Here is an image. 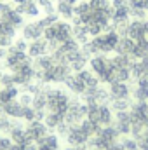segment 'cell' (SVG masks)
Wrapping results in <instances>:
<instances>
[{
	"mask_svg": "<svg viewBox=\"0 0 148 150\" xmlns=\"http://www.w3.org/2000/svg\"><path fill=\"white\" fill-rule=\"evenodd\" d=\"M45 96H47V108H45L47 112L65 115L70 105V94L65 89L45 86Z\"/></svg>",
	"mask_w": 148,
	"mask_h": 150,
	"instance_id": "obj_1",
	"label": "cell"
},
{
	"mask_svg": "<svg viewBox=\"0 0 148 150\" xmlns=\"http://www.w3.org/2000/svg\"><path fill=\"white\" fill-rule=\"evenodd\" d=\"M89 70L99 79L101 84L113 82V65H111L110 56L106 54H94L89 59Z\"/></svg>",
	"mask_w": 148,
	"mask_h": 150,
	"instance_id": "obj_2",
	"label": "cell"
},
{
	"mask_svg": "<svg viewBox=\"0 0 148 150\" xmlns=\"http://www.w3.org/2000/svg\"><path fill=\"white\" fill-rule=\"evenodd\" d=\"M118 38H120V35L115 30L103 32L98 37H91L89 45L92 49V54H110V52H115V47L118 44Z\"/></svg>",
	"mask_w": 148,
	"mask_h": 150,
	"instance_id": "obj_3",
	"label": "cell"
},
{
	"mask_svg": "<svg viewBox=\"0 0 148 150\" xmlns=\"http://www.w3.org/2000/svg\"><path fill=\"white\" fill-rule=\"evenodd\" d=\"M72 30H73V25L70 21H65V19H59L58 23H54L52 26L45 28L44 30V35L42 37L45 38L47 42H54V44H63L66 40H70L72 37Z\"/></svg>",
	"mask_w": 148,
	"mask_h": 150,
	"instance_id": "obj_4",
	"label": "cell"
},
{
	"mask_svg": "<svg viewBox=\"0 0 148 150\" xmlns=\"http://www.w3.org/2000/svg\"><path fill=\"white\" fill-rule=\"evenodd\" d=\"M32 63H33V59L28 56V52L18 51V49H14L12 45L7 47V56H5L4 67H5L9 72H14L16 68L23 67V65H32Z\"/></svg>",
	"mask_w": 148,
	"mask_h": 150,
	"instance_id": "obj_5",
	"label": "cell"
},
{
	"mask_svg": "<svg viewBox=\"0 0 148 150\" xmlns=\"http://www.w3.org/2000/svg\"><path fill=\"white\" fill-rule=\"evenodd\" d=\"M111 126L118 131L120 136H129L131 134V126H132L129 110H125V112H115Z\"/></svg>",
	"mask_w": 148,
	"mask_h": 150,
	"instance_id": "obj_6",
	"label": "cell"
},
{
	"mask_svg": "<svg viewBox=\"0 0 148 150\" xmlns=\"http://www.w3.org/2000/svg\"><path fill=\"white\" fill-rule=\"evenodd\" d=\"M108 93H110V101L111 100H127L131 98L132 86L129 82H111L108 84Z\"/></svg>",
	"mask_w": 148,
	"mask_h": 150,
	"instance_id": "obj_7",
	"label": "cell"
},
{
	"mask_svg": "<svg viewBox=\"0 0 148 150\" xmlns=\"http://www.w3.org/2000/svg\"><path fill=\"white\" fill-rule=\"evenodd\" d=\"M25 131H26L28 138L37 143L40 138H44V136L49 133V127L44 124V120H32V122H26Z\"/></svg>",
	"mask_w": 148,
	"mask_h": 150,
	"instance_id": "obj_8",
	"label": "cell"
},
{
	"mask_svg": "<svg viewBox=\"0 0 148 150\" xmlns=\"http://www.w3.org/2000/svg\"><path fill=\"white\" fill-rule=\"evenodd\" d=\"M66 143L70 145V147H84V145H87V142L91 140L84 131H82V127L80 126H72L70 129H68V133H66Z\"/></svg>",
	"mask_w": 148,
	"mask_h": 150,
	"instance_id": "obj_9",
	"label": "cell"
},
{
	"mask_svg": "<svg viewBox=\"0 0 148 150\" xmlns=\"http://www.w3.org/2000/svg\"><path fill=\"white\" fill-rule=\"evenodd\" d=\"M14 11L19 12L23 18L26 16V18H30V19H37L38 16L42 14L37 0H28V2H25V4H21V5H14Z\"/></svg>",
	"mask_w": 148,
	"mask_h": 150,
	"instance_id": "obj_10",
	"label": "cell"
},
{
	"mask_svg": "<svg viewBox=\"0 0 148 150\" xmlns=\"http://www.w3.org/2000/svg\"><path fill=\"white\" fill-rule=\"evenodd\" d=\"M42 35H44V30L38 26L37 21H28V23H25L21 26V37L25 38V40H28V42L42 38Z\"/></svg>",
	"mask_w": 148,
	"mask_h": 150,
	"instance_id": "obj_11",
	"label": "cell"
},
{
	"mask_svg": "<svg viewBox=\"0 0 148 150\" xmlns=\"http://www.w3.org/2000/svg\"><path fill=\"white\" fill-rule=\"evenodd\" d=\"M28 56L32 59H37L44 54H49V49H47V40L42 37V38H37V40H32L28 42Z\"/></svg>",
	"mask_w": 148,
	"mask_h": 150,
	"instance_id": "obj_12",
	"label": "cell"
},
{
	"mask_svg": "<svg viewBox=\"0 0 148 150\" xmlns=\"http://www.w3.org/2000/svg\"><path fill=\"white\" fill-rule=\"evenodd\" d=\"M131 96L134 98V101H148V79L134 80Z\"/></svg>",
	"mask_w": 148,
	"mask_h": 150,
	"instance_id": "obj_13",
	"label": "cell"
},
{
	"mask_svg": "<svg viewBox=\"0 0 148 150\" xmlns=\"http://www.w3.org/2000/svg\"><path fill=\"white\" fill-rule=\"evenodd\" d=\"M127 37L132 38L134 42L147 40V37H145V28H143V21L141 19H131V23L127 26Z\"/></svg>",
	"mask_w": 148,
	"mask_h": 150,
	"instance_id": "obj_14",
	"label": "cell"
},
{
	"mask_svg": "<svg viewBox=\"0 0 148 150\" xmlns=\"http://www.w3.org/2000/svg\"><path fill=\"white\" fill-rule=\"evenodd\" d=\"M92 9H91V5H89V2L87 0H80L77 5L73 7V16H77L80 21H82V25H85L91 18H92Z\"/></svg>",
	"mask_w": 148,
	"mask_h": 150,
	"instance_id": "obj_15",
	"label": "cell"
},
{
	"mask_svg": "<svg viewBox=\"0 0 148 150\" xmlns=\"http://www.w3.org/2000/svg\"><path fill=\"white\" fill-rule=\"evenodd\" d=\"M113 115L115 112L111 110L110 105H98V115H96V122L103 127V126H111L113 122Z\"/></svg>",
	"mask_w": 148,
	"mask_h": 150,
	"instance_id": "obj_16",
	"label": "cell"
},
{
	"mask_svg": "<svg viewBox=\"0 0 148 150\" xmlns=\"http://www.w3.org/2000/svg\"><path fill=\"white\" fill-rule=\"evenodd\" d=\"M23 112H25V107L18 100L11 101L7 105H2V113L7 115L9 119H23Z\"/></svg>",
	"mask_w": 148,
	"mask_h": 150,
	"instance_id": "obj_17",
	"label": "cell"
},
{
	"mask_svg": "<svg viewBox=\"0 0 148 150\" xmlns=\"http://www.w3.org/2000/svg\"><path fill=\"white\" fill-rule=\"evenodd\" d=\"M65 87L72 93V94H75V96H82L84 93H85V86L75 77V74H72V75H68L66 79H65Z\"/></svg>",
	"mask_w": 148,
	"mask_h": 150,
	"instance_id": "obj_18",
	"label": "cell"
},
{
	"mask_svg": "<svg viewBox=\"0 0 148 150\" xmlns=\"http://www.w3.org/2000/svg\"><path fill=\"white\" fill-rule=\"evenodd\" d=\"M134 47H136V42H134L132 38H129L127 35H125V37H120L117 47H115V54H124V56H129V58H131Z\"/></svg>",
	"mask_w": 148,
	"mask_h": 150,
	"instance_id": "obj_19",
	"label": "cell"
},
{
	"mask_svg": "<svg viewBox=\"0 0 148 150\" xmlns=\"http://www.w3.org/2000/svg\"><path fill=\"white\" fill-rule=\"evenodd\" d=\"M56 14L59 16V19L72 21V18H73V5L68 4L66 0H56Z\"/></svg>",
	"mask_w": 148,
	"mask_h": 150,
	"instance_id": "obj_20",
	"label": "cell"
},
{
	"mask_svg": "<svg viewBox=\"0 0 148 150\" xmlns=\"http://www.w3.org/2000/svg\"><path fill=\"white\" fill-rule=\"evenodd\" d=\"M19 87L18 86H12V87H2L0 89V105H7L14 100H18L19 96Z\"/></svg>",
	"mask_w": 148,
	"mask_h": 150,
	"instance_id": "obj_21",
	"label": "cell"
},
{
	"mask_svg": "<svg viewBox=\"0 0 148 150\" xmlns=\"http://www.w3.org/2000/svg\"><path fill=\"white\" fill-rule=\"evenodd\" d=\"M72 37H73L80 45H84V44H87V42L91 40V35H89V32H87V26H85V25H73Z\"/></svg>",
	"mask_w": 148,
	"mask_h": 150,
	"instance_id": "obj_22",
	"label": "cell"
},
{
	"mask_svg": "<svg viewBox=\"0 0 148 150\" xmlns=\"http://www.w3.org/2000/svg\"><path fill=\"white\" fill-rule=\"evenodd\" d=\"M32 108H33V110H37V112H44V110L47 108V96H45V86H44V89H42L40 93L33 94ZM45 112H47V110H45Z\"/></svg>",
	"mask_w": 148,
	"mask_h": 150,
	"instance_id": "obj_23",
	"label": "cell"
},
{
	"mask_svg": "<svg viewBox=\"0 0 148 150\" xmlns=\"http://www.w3.org/2000/svg\"><path fill=\"white\" fill-rule=\"evenodd\" d=\"M52 65H54V59H52L51 54H44V56H40L37 59H33V68L38 70V72H45V70H49Z\"/></svg>",
	"mask_w": 148,
	"mask_h": 150,
	"instance_id": "obj_24",
	"label": "cell"
},
{
	"mask_svg": "<svg viewBox=\"0 0 148 150\" xmlns=\"http://www.w3.org/2000/svg\"><path fill=\"white\" fill-rule=\"evenodd\" d=\"M80 127H82V131L89 136V138H92V136H96L98 134V131L101 129V126L98 124V122H92V120H89V119H84L80 124H78Z\"/></svg>",
	"mask_w": 148,
	"mask_h": 150,
	"instance_id": "obj_25",
	"label": "cell"
},
{
	"mask_svg": "<svg viewBox=\"0 0 148 150\" xmlns=\"http://www.w3.org/2000/svg\"><path fill=\"white\" fill-rule=\"evenodd\" d=\"M63 122H65V119H63V115H59V113L47 112L45 117H44V124H45L49 129H54V131H56V127H58L59 124H63Z\"/></svg>",
	"mask_w": 148,
	"mask_h": 150,
	"instance_id": "obj_26",
	"label": "cell"
},
{
	"mask_svg": "<svg viewBox=\"0 0 148 150\" xmlns=\"http://www.w3.org/2000/svg\"><path fill=\"white\" fill-rule=\"evenodd\" d=\"M59 21V16L54 12V14H42V18L37 19L38 26L42 28V30H45V28H49V26H52L54 23H58Z\"/></svg>",
	"mask_w": 148,
	"mask_h": 150,
	"instance_id": "obj_27",
	"label": "cell"
},
{
	"mask_svg": "<svg viewBox=\"0 0 148 150\" xmlns=\"http://www.w3.org/2000/svg\"><path fill=\"white\" fill-rule=\"evenodd\" d=\"M131 105H132L131 98H127V100H111L110 101V107L113 112H125V110L131 108Z\"/></svg>",
	"mask_w": 148,
	"mask_h": 150,
	"instance_id": "obj_28",
	"label": "cell"
},
{
	"mask_svg": "<svg viewBox=\"0 0 148 150\" xmlns=\"http://www.w3.org/2000/svg\"><path fill=\"white\" fill-rule=\"evenodd\" d=\"M87 65H89V59H87V58H84V56L80 54V56H78L77 59H73V61L70 63V68H72V72H75V74H77V72L84 70V68H85Z\"/></svg>",
	"mask_w": 148,
	"mask_h": 150,
	"instance_id": "obj_29",
	"label": "cell"
},
{
	"mask_svg": "<svg viewBox=\"0 0 148 150\" xmlns=\"http://www.w3.org/2000/svg\"><path fill=\"white\" fill-rule=\"evenodd\" d=\"M120 145H122L124 150H140L138 149V142H136L132 136H131V138H129V136H124V138L120 140Z\"/></svg>",
	"mask_w": 148,
	"mask_h": 150,
	"instance_id": "obj_30",
	"label": "cell"
},
{
	"mask_svg": "<svg viewBox=\"0 0 148 150\" xmlns=\"http://www.w3.org/2000/svg\"><path fill=\"white\" fill-rule=\"evenodd\" d=\"M18 101L23 105V107H32V101H33V94L26 93V91H21L19 96H18Z\"/></svg>",
	"mask_w": 148,
	"mask_h": 150,
	"instance_id": "obj_31",
	"label": "cell"
},
{
	"mask_svg": "<svg viewBox=\"0 0 148 150\" xmlns=\"http://www.w3.org/2000/svg\"><path fill=\"white\" fill-rule=\"evenodd\" d=\"M0 84H2V87H12L14 86V77L11 72H4V74L0 75Z\"/></svg>",
	"mask_w": 148,
	"mask_h": 150,
	"instance_id": "obj_32",
	"label": "cell"
},
{
	"mask_svg": "<svg viewBox=\"0 0 148 150\" xmlns=\"http://www.w3.org/2000/svg\"><path fill=\"white\" fill-rule=\"evenodd\" d=\"M89 2V5H91V9L96 12V11H103L106 5H110V0H87Z\"/></svg>",
	"mask_w": 148,
	"mask_h": 150,
	"instance_id": "obj_33",
	"label": "cell"
},
{
	"mask_svg": "<svg viewBox=\"0 0 148 150\" xmlns=\"http://www.w3.org/2000/svg\"><path fill=\"white\" fill-rule=\"evenodd\" d=\"M12 47L18 49V51L26 52V51H28V40H25L23 37H16L14 38V42H12Z\"/></svg>",
	"mask_w": 148,
	"mask_h": 150,
	"instance_id": "obj_34",
	"label": "cell"
},
{
	"mask_svg": "<svg viewBox=\"0 0 148 150\" xmlns=\"http://www.w3.org/2000/svg\"><path fill=\"white\" fill-rule=\"evenodd\" d=\"M23 120H25V122L37 120V112H35L32 107H25V112H23Z\"/></svg>",
	"mask_w": 148,
	"mask_h": 150,
	"instance_id": "obj_35",
	"label": "cell"
},
{
	"mask_svg": "<svg viewBox=\"0 0 148 150\" xmlns=\"http://www.w3.org/2000/svg\"><path fill=\"white\" fill-rule=\"evenodd\" d=\"M136 142H138V149L140 150H148V127L143 131V134Z\"/></svg>",
	"mask_w": 148,
	"mask_h": 150,
	"instance_id": "obj_36",
	"label": "cell"
},
{
	"mask_svg": "<svg viewBox=\"0 0 148 150\" xmlns=\"http://www.w3.org/2000/svg\"><path fill=\"white\" fill-rule=\"evenodd\" d=\"M12 9H14V5H12L11 2H4V0H0V18L5 16V14H9Z\"/></svg>",
	"mask_w": 148,
	"mask_h": 150,
	"instance_id": "obj_37",
	"label": "cell"
},
{
	"mask_svg": "<svg viewBox=\"0 0 148 150\" xmlns=\"http://www.w3.org/2000/svg\"><path fill=\"white\" fill-rule=\"evenodd\" d=\"M110 4H111V7H113V9H120V7H127V4H125V0H111Z\"/></svg>",
	"mask_w": 148,
	"mask_h": 150,
	"instance_id": "obj_38",
	"label": "cell"
},
{
	"mask_svg": "<svg viewBox=\"0 0 148 150\" xmlns=\"http://www.w3.org/2000/svg\"><path fill=\"white\" fill-rule=\"evenodd\" d=\"M5 56H7V49L5 47H0V63L5 61Z\"/></svg>",
	"mask_w": 148,
	"mask_h": 150,
	"instance_id": "obj_39",
	"label": "cell"
},
{
	"mask_svg": "<svg viewBox=\"0 0 148 150\" xmlns=\"http://www.w3.org/2000/svg\"><path fill=\"white\" fill-rule=\"evenodd\" d=\"M65 150H87V149H85V145H84V147H70V145H68Z\"/></svg>",
	"mask_w": 148,
	"mask_h": 150,
	"instance_id": "obj_40",
	"label": "cell"
},
{
	"mask_svg": "<svg viewBox=\"0 0 148 150\" xmlns=\"http://www.w3.org/2000/svg\"><path fill=\"white\" fill-rule=\"evenodd\" d=\"M25 2H28V0H12V5H21Z\"/></svg>",
	"mask_w": 148,
	"mask_h": 150,
	"instance_id": "obj_41",
	"label": "cell"
},
{
	"mask_svg": "<svg viewBox=\"0 0 148 150\" xmlns=\"http://www.w3.org/2000/svg\"><path fill=\"white\" fill-rule=\"evenodd\" d=\"M66 2H68V4H72V5H77V4H78V2H80V0H66Z\"/></svg>",
	"mask_w": 148,
	"mask_h": 150,
	"instance_id": "obj_42",
	"label": "cell"
},
{
	"mask_svg": "<svg viewBox=\"0 0 148 150\" xmlns=\"http://www.w3.org/2000/svg\"><path fill=\"white\" fill-rule=\"evenodd\" d=\"M2 74H4V72H2V67H0V75H2Z\"/></svg>",
	"mask_w": 148,
	"mask_h": 150,
	"instance_id": "obj_43",
	"label": "cell"
},
{
	"mask_svg": "<svg viewBox=\"0 0 148 150\" xmlns=\"http://www.w3.org/2000/svg\"><path fill=\"white\" fill-rule=\"evenodd\" d=\"M4 2H11V0H4Z\"/></svg>",
	"mask_w": 148,
	"mask_h": 150,
	"instance_id": "obj_44",
	"label": "cell"
},
{
	"mask_svg": "<svg viewBox=\"0 0 148 150\" xmlns=\"http://www.w3.org/2000/svg\"><path fill=\"white\" fill-rule=\"evenodd\" d=\"M89 150H96V149H89Z\"/></svg>",
	"mask_w": 148,
	"mask_h": 150,
	"instance_id": "obj_45",
	"label": "cell"
},
{
	"mask_svg": "<svg viewBox=\"0 0 148 150\" xmlns=\"http://www.w3.org/2000/svg\"><path fill=\"white\" fill-rule=\"evenodd\" d=\"M0 89H2V84H0Z\"/></svg>",
	"mask_w": 148,
	"mask_h": 150,
	"instance_id": "obj_46",
	"label": "cell"
}]
</instances>
